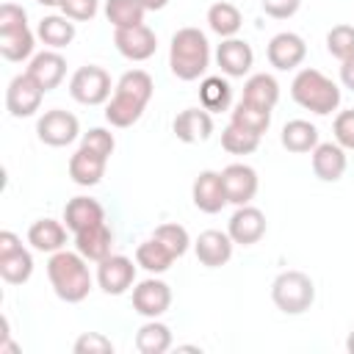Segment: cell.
<instances>
[{"label":"cell","instance_id":"1","mask_svg":"<svg viewBox=\"0 0 354 354\" xmlns=\"http://www.w3.org/2000/svg\"><path fill=\"white\" fill-rule=\"evenodd\" d=\"M155 91V83L149 77V72L144 69H130L119 77V83L113 86V97L105 105V119L113 127H130L141 119L144 108L149 105Z\"/></svg>","mask_w":354,"mask_h":354},{"label":"cell","instance_id":"2","mask_svg":"<svg viewBox=\"0 0 354 354\" xmlns=\"http://www.w3.org/2000/svg\"><path fill=\"white\" fill-rule=\"evenodd\" d=\"M47 277H50L55 296L66 304L83 301L91 290V271L86 266V257L77 249L75 252H66V249L55 252L47 260Z\"/></svg>","mask_w":354,"mask_h":354},{"label":"cell","instance_id":"3","mask_svg":"<svg viewBox=\"0 0 354 354\" xmlns=\"http://www.w3.org/2000/svg\"><path fill=\"white\" fill-rule=\"evenodd\" d=\"M210 64V44L199 28H180L171 36L169 47V66L171 75L180 80H196L205 75Z\"/></svg>","mask_w":354,"mask_h":354},{"label":"cell","instance_id":"4","mask_svg":"<svg viewBox=\"0 0 354 354\" xmlns=\"http://www.w3.org/2000/svg\"><path fill=\"white\" fill-rule=\"evenodd\" d=\"M290 97L296 100V105H301L304 111H313L318 116H326L332 111H337L340 105V88L335 80H329L324 72L307 66L301 69L293 83H290Z\"/></svg>","mask_w":354,"mask_h":354},{"label":"cell","instance_id":"5","mask_svg":"<svg viewBox=\"0 0 354 354\" xmlns=\"http://www.w3.org/2000/svg\"><path fill=\"white\" fill-rule=\"evenodd\" d=\"M271 299L285 315H301L315 301V285L304 271L290 268L277 274V279L271 282Z\"/></svg>","mask_w":354,"mask_h":354},{"label":"cell","instance_id":"6","mask_svg":"<svg viewBox=\"0 0 354 354\" xmlns=\"http://www.w3.org/2000/svg\"><path fill=\"white\" fill-rule=\"evenodd\" d=\"M69 94L80 105H102L111 97V75L102 66L86 64L69 80Z\"/></svg>","mask_w":354,"mask_h":354},{"label":"cell","instance_id":"7","mask_svg":"<svg viewBox=\"0 0 354 354\" xmlns=\"http://www.w3.org/2000/svg\"><path fill=\"white\" fill-rule=\"evenodd\" d=\"M44 94H47V91H44L28 72H22V75H17V77L8 83V88H6V108H8V113H11L14 119L33 116V113L39 111Z\"/></svg>","mask_w":354,"mask_h":354},{"label":"cell","instance_id":"8","mask_svg":"<svg viewBox=\"0 0 354 354\" xmlns=\"http://www.w3.org/2000/svg\"><path fill=\"white\" fill-rule=\"evenodd\" d=\"M36 133H39V141L47 147H66L80 136V124L75 113L53 108V111H44V116L36 124Z\"/></svg>","mask_w":354,"mask_h":354},{"label":"cell","instance_id":"9","mask_svg":"<svg viewBox=\"0 0 354 354\" xmlns=\"http://www.w3.org/2000/svg\"><path fill=\"white\" fill-rule=\"evenodd\" d=\"M136 282V266L124 254H108L105 260L97 263V285L108 296H122L133 288Z\"/></svg>","mask_w":354,"mask_h":354},{"label":"cell","instance_id":"10","mask_svg":"<svg viewBox=\"0 0 354 354\" xmlns=\"http://www.w3.org/2000/svg\"><path fill=\"white\" fill-rule=\"evenodd\" d=\"M113 44L116 50L130 58V61H147L155 55L158 50V36L155 30H149L147 25H136V28H116L113 30Z\"/></svg>","mask_w":354,"mask_h":354},{"label":"cell","instance_id":"11","mask_svg":"<svg viewBox=\"0 0 354 354\" xmlns=\"http://www.w3.org/2000/svg\"><path fill=\"white\" fill-rule=\"evenodd\" d=\"M266 55H268V64H271L274 69L288 72V69H296V66L304 61L307 44H304V39H301L299 33L282 30V33H277V36L268 41Z\"/></svg>","mask_w":354,"mask_h":354},{"label":"cell","instance_id":"12","mask_svg":"<svg viewBox=\"0 0 354 354\" xmlns=\"http://www.w3.org/2000/svg\"><path fill=\"white\" fill-rule=\"evenodd\" d=\"M221 180H224V191H227V202L241 207V205H249L257 194V171L246 163H230L224 171H221Z\"/></svg>","mask_w":354,"mask_h":354},{"label":"cell","instance_id":"13","mask_svg":"<svg viewBox=\"0 0 354 354\" xmlns=\"http://www.w3.org/2000/svg\"><path fill=\"white\" fill-rule=\"evenodd\" d=\"M171 304V288L160 279H144L133 288V310L144 318H158Z\"/></svg>","mask_w":354,"mask_h":354},{"label":"cell","instance_id":"14","mask_svg":"<svg viewBox=\"0 0 354 354\" xmlns=\"http://www.w3.org/2000/svg\"><path fill=\"white\" fill-rule=\"evenodd\" d=\"M191 199L202 213H218L224 205H230L221 171H210V169L199 171V177L194 180V188H191Z\"/></svg>","mask_w":354,"mask_h":354},{"label":"cell","instance_id":"15","mask_svg":"<svg viewBox=\"0 0 354 354\" xmlns=\"http://www.w3.org/2000/svg\"><path fill=\"white\" fill-rule=\"evenodd\" d=\"M230 238L241 246H252L257 243L263 235H266V216L260 207H252V205H241L232 218H230V227H227Z\"/></svg>","mask_w":354,"mask_h":354},{"label":"cell","instance_id":"16","mask_svg":"<svg viewBox=\"0 0 354 354\" xmlns=\"http://www.w3.org/2000/svg\"><path fill=\"white\" fill-rule=\"evenodd\" d=\"M232 246H235V241L230 238V232L205 230V232H199V238L194 243V252H196V260L202 266L218 268V266H224L232 257Z\"/></svg>","mask_w":354,"mask_h":354},{"label":"cell","instance_id":"17","mask_svg":"<svg viewBox=\"0 0 354 354\" xmlns=\"http://www.w3.org/2000/svg\"><path fill=\"white\" fill-rule=\"evenodd\" d=\"M216 61L221 66V72L227 77H243L252 64H254V53H252V44L243 41V39H224L216 50Z\"/></svg>","mask_w":354,"mask_h":354},{"label":"cell","instance_id":"18","mask_svg":"<svg viewBox=\"0 0 354 354\" xmlns=\"http://www.w3.org/2000/svg\"><path fill=\"white\" fill-rule=\"evenodd\" d=\"M346 166H348V160H346V149L335 141H326V144H321L318 141V147L313 149V171H315V177L318 180H324V183H337L343 174H346Z\"/></svg>","mask_w":354,"mask_h":354},{"label":"cell","instance_id":"19","mask_svg":"<svg viewBox=\"0 0 354 354\" xmlns=\"http://www.w3.org/2000/svg\"><path fill=\"white\" fill-rule=\"evenodd\" d=\"M25 72H28L44 91H53V88L64 80V75H66V61H64L61 53L44 50V53H36V55L30 58V64H28Z\"/></svg>","mask_w":354,"mask_h":354},{"label":"cell","instance_id":"20","mask_svg":"<svg viewBox=\"0 0 354 354\" xmlns=\"http://www.w3.org/2000/svg\"><path fill=\"white\" fill-rule=\"evenodd\" d=\"M213 133V116L210 111H199V108H185L177 113L174 119V136L183 141V144H199V141H207Z\"/></svg>","mask_w":354,"mask_h":354},{"label":"cell","instance_id":"21","mask_svg":"<svg viewBox=\"0 0 354 354\" xmlns=\"http://www.w3.org/2000/svg\"><path fill=\"white\" fill-rule=\"evenodd\" d=\"M111 246H113V232H111V227L105 221H100V224H94L88 230L75 232V249L86 260H91V263L105 260L111 254Z\"/></svg>","mask_w":354,"mask_h":354},{"label":"cell","instance_id":"22","mask_svg":"<svg viewBox=\"0 0 354 354\" xmlns=\"http://www.w3.org/2000/svg\"><path fill=\"white\" fill-rule=\"evenodd\" d=\"M64 221H66V230H72V235H75L80 230H88V227L105 221V210L91 196H75L64 207Z\"/></svg>","mask_w":354,"mask_h":354},{"label":"cell","instance_id":"23","mask_svg":"<svg viewBox=\"0 0 354 354\" xmlns=\"http://www.w3.org/2000/svg\"><path fill=\"white\" fill-rule=\"evenodd\" d=\"M105 163H108V158H102L86 147H77V152L69 158V177H72V183L86 185V188L97 185L105 174Z\"/></svg>","mask_w":354,"mask_h":354},{"label":"cell","instance_id":"24","mask_svg":"<svg viewBox=\"0 0 354 354\" xmlns=\"http://www.w3.org/2000/svg\"><path fill=\"white\" fill-rule=\"evenodd\" d=\"M28 243L36 249V252H61L64 243H66V227L55 218H39L30 224L28 230Z\"/></svg>","mask_w":354,"mask_h":354},{"label":"cell","instance_id":"25","mask_svg":"<svg viewBox=\"0 0 354 354\" xmlns=\"http://www.w3.org/2000/svg\"><path fill=\"white\" fill-rule=\"evenodd\" d=\"M282 147L288 152H313L318 147V127L310 124L307 119H290L285 127H282V136H279Z\"/></svg>","mask_w":354,"mask_h":354},{"label":"cell","instance_id":"26","mask_svg":"<svg viewBox=\"0 0 354 354\" xmlns=\"http://www.w3.org/2000/svg\"><path fill=\"white\" fill-rule=\"evenodd\" d=\"M36 36L53 47V50H61L66 44H72L75 39V22L69 17H58V14H50V17H41L39 28H36Z\"/></svg>","mask_w":354,"mask_h":354},{"label":"cell","instance_id":"27","mask_svg":"<svg viewBox=\"0 0 354 354\" xmlns=\"http://www.w3.org/2000/svg\"><path fill=\"white\" fill-rule=\"evenodd\" d=\"M136 348L141 354H166L171 348V329L155 318H149L136 332Z\"/></svg>","mask_w":354,"mask_h":354},{"label":"cell","instance_id":"28","mask_svg":"<svg viewBox=\"0 0 354 354\" xmlns=\"http://www.w3.org/2000/svg\"><path fill=\"white\" fill-rule=\"evenodd\" d=\"M241 100L254 102V105L271 111V108L277 105V100H279V83H277L271 75L257 72V75H252V77L243 83V97H241Z\"/></svg>","mask_w":354,"mask_h":354},{"label":"cell","instance_id":"29","mask_svg":"<svg viewBox=\"0 0 354 354\" xmlns=\"http://www.w3.org/2000/svg\"><path fill=\"white\" fill-rule=\"evenodd\" d=\"M136 263H138L144 271H149V274H163V271L171 268L174 254H171L158 238H147V241H141L138 249H136Z\"/></svg>","mask_w":354,"mask_h":354},{"label":"cell","instance_id":"30","mask_svg":"<svg viewBox=\"0 0 354 354\" xmlns=\"http://www.w3.org/2000/svg\"><path fill=\"white\" fill-rule=\"evenodd\" d=\"M230 122L238 124V127H243V130H249V133L263 136V133L271 127V111H268V108H260V105H254V102L241 100V102L232 108Z\"/></svg>","mask_w":354,"mask_h":354},{"label":"cell","instance_id":"31","mask_svg":"<svg viewBox=\"0 0 354 354\" xmlns=\"http://www.w3.org/2000/svg\"><path fill=\"white\" fill-rule=\"evenodd\" d=\"M241 11L232 6V3H213L207 8V25L213 33H218L221 39H232L238 30H241Z\"/></svg>","mask_w":354,"mask_h":354},{"label":"cell","instance_id":"32","mask_svg":"<svg viewBox=\"0 0 354 354\" xmlns=\"http://www.w3.org/2000/svg\"><path fill=\"white\" fill-rule=\"evenodd\" d=\"M147 8L141 0H105V17L113 28H136L144 25Z\"/></svg>","mask_w":354,"mask_h":354},{"label":"cell","instance_id":"33","mask_svg":"<svg viewBox=\"0 0 354 354\" xmlns=\"http://www.w3.org/2000/svg\"><path fill=\"white\" fill-rule=\"evenodd\" d=\"M36 39L30 33V28L14 30V33H0V55L6 61H25L33 55Z\"/></svg>","mask_w":354,"mask_h":354},{"label":"cell","instance_id":"34","mask_svg":"<svg viewBox=\"0 0 354 354\" xmlns=\"http://www.w3.org/2000/svg\"><path fill=\"white\" fill-rule=\"evenodd\" d=\"M199 100L205 111H227L232 102V88L224 77H205L199 86Z\"/></svg>","mask_w":354,"mask_h":354},{"label":"cell","instance_id":"35","mask_svg":"<svg viewBox=\"0 0 354 354\" xmlns=\"http://www.w3.org/2000/svg\"><path fill=\"white\" fill-rule=\"evenodd\" d=\"M30 274H33V257L28 249H19L8 257H0V277L8 285H22L30 279Z\"/></svg>","mask_w":354,"mask_h":354},{"label":"cell","instance_id":"36","mask_svg":"<svg viewBox=\"0 0 354 354\" xmlns=\"http://www.w3.org/2000/svg\"><path fill=\"white\" fill-rule=\"evenodd\" d=\"M221 147L230 152V155H252L257 147H260V136L257 133H249L238 124H227L221 130Z\"/></svg>","mask_w":354,"mask_h":354},{"label":"cell","instance_id":"37","mask_svg":"<svg viewBox=\"0 0 354 354\" xmlns=\"http://www.w3.org/2000/svg\"><path fill=\"white\" fill-rule=\"evenodd\" d=\"M152 238H158L174 257H183V254L188 252V246H191V235H188V230L180 227V224H160Z\"/></svg>","mask_w":354,"mask_h":354},{"label":"cell","instance_id":"38","mask_svg":"<svg viewBox=\"0 0 354 354\" xmlns=\"http://www.w3.org/2000/svg\"><path fill=\"white\" fill-rule=\"evenodd\" d=\"M326 50L337 61H346L354 55V28L351 25H335L326 33Z\"/></svg>","mask_w":354,"mask_h":354},{"label":"cell","instance_id":"39","mask_svg":"<svg viewBox=\"0 0 354 354\" xmlns=\"http://www.w3.org/2000/svg\"><path fill=\"white\" fill-rule=\"evenodd\" d=\"M80 147H86V149H91V152H97V155H102V158H111L116 141H113V133H111V130H105V127H91L88 133H83Z\"/></svg>","mask_w":354,"mask_h":354},{"label":"cell","instance_id":"40","mask_svg":"<svg viewBox=\"0 0 354 354\" xmlns=\"http://www.w3.org/2000/svg\"><path fill=\"white\" fill-rule=\"evenodd\" d=\"M72 348L75 354H113V343L100 332H83Z\"/></svg>","mask_w":354,"mask_h":354},{"label":"cell","instance_id":"41","mask_svg":"<svg viewBox=\"0 0 354 354\" xmlns=\"http://www.w3.org/2000/svg\"><path fill=\"white\" fill-rule=\"evenodd\" d=\"M28 28V14L17 3H3L0 6V33H14Z\"/></svg>","mask_w":354,"mask_h":354},{"label":"cell","instance_id":"42","mask_svg":"<svg viewBox=\"0 0 354 354\" xmlns=\"http://www.w3.org/2000/svg\"><path fill=\"white\" fill-rule=\"evenodd\" d=\"M332 133H335V141L343 149H354V111H340L335 116Z\"/></svg>","mask_w":354,"mask_h":354},{"label":"cell","instance_id":"43","mask_svg":"<svg viewBox=\"0 0 354 354\" xmlns=\"http://www.w3.org/2000/svg\"><path fill=\"white\" fill-rule=\"evenodd\" d=\"M97 8H100V0H64V6H61L64 17H69L72 22L94 19L97 17Z\"/></svg>","mask_w":354,"mask_h":354},{"label":"cell","instance_id":"44","mask_svg":"<svg viewBox=\"0 0 354 354\" xmlns=\"http://www.w3.org/2000/svg\"><path fill=\"white\" fill-rule=\"evenodd\" d=\"M301 0H263V11L274 19H288L299 11Z\"/></svg>","mask_w":354,"mask_h":354},{"label":"cell","instance_id":"45","mask_svg":"<svg viewBox=\"0 0 354 354\" xmlns=\"http://www.w3.org/2000/svg\"><path fill=\"white\" fill-rule=\"evenodd\" d=\"M19 249H25L22 241H19L11 230H3V232H0V257H8V254H14V252H19Z\"/></svg>","mask_w":354,"mask_h":354},{"label":"cell","instance_id":"46","mask_svg":"<svg viewBox=\"0 0 354 354\" xmlns=\"http://www.w3.org/2000/svg\"><path fill=\"white\" fill-rule=\"evenodd\" d=\"M340 83L354 91V55L346 58V61H340Z\"/></svg>","mask_w":354,"mask_h":354},{"label":"cell","instance_id":"47","mask_svg":"<svg viewBox=\"0 0 354 354\" xmlns=\"http://www.w3.org/2000/svg\"><path fill=\"white\" fill-rule=\"evenodd\" d=\"M141 6H144L147 11H160V8L169 6V0H141Z\"/></svg>","mask_w":354,"mask_h":354},{"label":"cell","instance_id":"48","mask_svg":"<svg viewBox=\"0 0 354 354\" xmlns=\"http://www.w3.org/2000/svg\"><path fill=\"white\" fill-rule=\"evenodd\" d=\"M39 6H47V8H61L64 6V0H36Z\"/></svg>","mask_w":354,"mask_h":354},{"label":"cell","instance_id":"49","mask_svg":"<svg viewBox=\"0 0 354 354\" xmlns=\"http://www.w3.org/2000/svg\"><path fill=\"white\" fill-rule=\"evenodd\" d=\"M346 348H348V354H354V329H351L348 337H346Z\"/></svg>","mask_w":354,"mask_h":354}]
</instances>
